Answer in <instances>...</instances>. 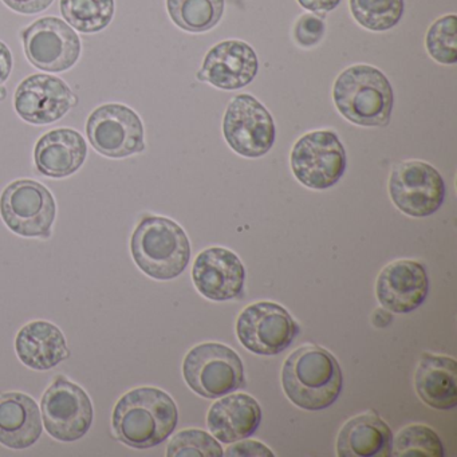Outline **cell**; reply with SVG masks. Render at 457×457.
Returning <instances> with one entry per match:
<instances>
[{
	"label": "cell",
	"mask_w": 457,
	"mask_h": 457,
	"mask_svg": "<svg viewBox=\"0 0 457 457\" xmlns=\"http://www.w3.org/2000/svg\"><path fill=\"white\" fill-rule=\"evenodd\" d=\"M175 401L157 387H137L120 398L112 425L117 440L135 449H148L164 443L178 427Z\"/></svg>",
	"instance_id": "1"
},
{
	"label": "cell",
	"mask_w": 457,
	"mask_h": 457,
	"mask_svg": "<svg viewBox=\"0 0 457 457\" xmlns=\"http://www.w3.org/2000/svg\"><path fill=\"white\" fill-rule=\"evenodd\" d=\"M282 385L294 405L304 411H323L338 400L344 376L331 353L307 345L288 355L283 365Z\"/></svg>",
	"instance_id": "2"
},
{
	"label": "cell",
	"mask_w": 457,
	"mask_h": 457,
	"mask_svg": "<svg viewBox=\"0 0 457 457\" xmlns=\"http://www.w3.org/2000/svg\"><path fill=\"white\" fill-rule=\"evenodd\" d=\"M333 100L339 113L358 127H386L395 93L387 77L370 65H354L334 82Z\"/></svg>",
	"instance_id": "3"
},
{
	"label": "cell",
	"mask_w": 457,
	"mask_h": 457,
	"mask_svg": "<svg viewBox=\"0 0 457 457\" xmlns=\"http://www.w3.org/2000/svg\"><path fill=\"white\" fill-rule=\"evenodd\" d=\"M130 251L138 269L157 280L183 274L191 259V243L176 221L162 216H145L136 227Z\"/></svg>",
	"instance_id": "4"
},
{
	"label": "cell",
	"mask_w": 457,
	"mask_h": 457,
	"mask_svg": "<svg viewBox=\"0 0 457 457\" xmlns=\"http://www.w3.org/2000/svg\"><path fill=\"white\" fill-rule=\"evenodd\" d=\"M184 379L196 395L219 398L242 389L245 366L231 347L208 342L189 350L184 358Z\"/></svg>",
	"instance_id": "5"
},
{
	"label": "cell",
	"mask_w": 457,
	"mask_h": 457,
	"mask_svg": "<svg viewBox=\"0 0 457 457\" xmlns=\"http://www.w3.org/2000/svg\"><path fill=\"white\" fill-rule=\"evenodd\" d=\"M291 170L307 188L336 186L346 170V152L333 130H314L302 136L290 156Z\"/></svg>",
	"instance_id": "6"
},
{
	"label": "cell",
	"mask_w": 457,
	"mask_h": 457,
	"mask_svg": "<svg viewBox=\"0 0 457 457\" xmlns=\"http://www.w3.org/2000/svg\"><path fill=\"white\" fill-rule=\"evenodd\" d=\"M0 215L6 226L25 237H49L57 215L52 192L38 181L17 180L0 197Z\"/></svg>",
	"instance_id": "7"
},
{
	"label": "cell",
	"mask_w": 457,
	"mask_h": 457,
	"mask_svg": "<svg viewBox=\"0 0 457 457\" xmlns=\"http://www.w3.org/2000/svg\"><path fill=\"white\" fill-rule=\"evenodd\" d=\"M223 135L232 151L247 159L269 154L277 137L274 119L253 96L239 95L227 106Z\"/></svg>",
	"instance_id": "8"
},
{
	"label": "cell",
	"mask_w": 457,
	"mask_h": 457,
	"mask_svg": "<svg viewBox=\"0 0 457 457\" xmlns=\"http://www.w3.org/2000/svg\"><path fill=\"white\" fill-rule=\"evenodd\" d=\"M42 421L53 438L73 443L89 432L93 405L84 389L66 377L54 379L41 401Z\"/></svg>",
	"instance_id": "9"
},
{
	"label": "cell",
	"mask_w": 457,
	"mask_h": 457,
	"mask_svg": "<svg viewBox=\"0 0 457 457\" xmlns=\"http://www.w3.org/2000/svg\"><path fill=\"white\" fill-rule=\"evenodd\" d=\"M87 133L93 148L111 159L145 151L143 121L133 109L121 104H105L95 109L87 119Z\"/></svg>",
	"instance_id": "10"
},
{
	"label": "cell",
	"mask_w": 457,
	"mask_h": 457,
	"mask_svg": "<svg viewBox=\"0 0 457 457\" xmlns=\"http://www.w3.org/2000/svg\"><path fill=\"white\" fill-rule=\"evenodd\" d=\"M389 195L393 204L411 218H428L440 210L446 188L443 176L428 162H400L390 173Z\"/></svg>",
	"instance_id": "11"
},
{
	"label": "cell",
	"mask_w": 457,
	"mask_h": 457,
	"mask_svg": "<svg viewBox=\"0 0 457 457\" xmlns=\"http://www.w3.org/2000/svg\"><path fill=\"white\" fill-rule=\"evenodd\" d=\"M31 65L49 73H62L79 62L81 39L74 29L55 17L41 18L21 33Z\"/></svg>",
	"instance_id": "12"
},
{
	"label": "cell",
	"mask_w": 457,
	"mask_h": 457,
	"mask_svg": "<svg viewBox=\"0 0 457 457\" xmlns=\"http://www.w3.org/2000/svg\"><path fill=\"white\" fill-rule=\"evenodd\" d=\"M298 333V325L290 312L272 302L250 304L237 318V338L253 354H280Z\"/></svg>",
	"instance_id": "13"
},
{
	"label": "cell",
	"mask_w": 457,
	"mask_h": 457,
	"mask_svg": "<svg viewBox=\"0 0 457 457\" xmlns=\"http://www.w3.org/2000/svg\"><path fill=\"white\" fill-rule=\"evenodd\" d=\"M77 104V97L62 79L47 74H34L21 82L14 106L23 121L49 125L62 119Z\"/></svg>",
	"instance_id": "14"
},
{
	"label": "cell",
	"mask_w": 457,
	"mask_h": 457,
	"mask_svg": "<svg viewBox=\"0 0 457 457\" xmlns=\"http://www.w3.org/2000/svg\"><path fill=\"white\" fill-rule=\"evenodd\" d=\"M259 71L255 50L243 41L229 39L215 45L205 55L199 81L221 90H237L253 81Z\"/></svg>",
	"instance_id": "15"
},
{
	"label": "cell",
	"mask_w": 457,
	"mask_h": 457,
	"mask_svg": "<svg viewBox=\"0 0 457 457\" xmlns=\"http://www.w3.org/2000/svg\"><path fill=\"white\" fill-rule=\"evenodd\" d=\"M192 279L197 291L210 301H231L242 294L245 270L237 253L211 247L197 255Z\"/></svg>",
	"instance_id": "16"
},
{
	"label": "cell",
	"mask_w": 457,
	"mask_h": 457,
	"mask_svg": "<svg viewBox=\"0 0 457 457\" xmlns=\"http://www.w3.org/2000/svg\"><path fill=\"white\" fill-rule=\"evenodd\" d=\"M428 291L427 270L419 262H393L377 278V298L384 309L395 314H408L419 309L427 299Z\"/></svg>",
	"instance_id": "17"
},
{
	"label": "cell",
	"mask_w": 457,
	"mask_h": 457,
	"mask_svg": "<svg viewBox=\"0 0 457 457\" xmlns=\"http://www.w3.org/2000/svg\"><path fill=\"white\" fill-rule=\"evenodd\" d=\"M87 156V141L81 133L69 128L50 130L39 138L34 151L37 170L52 179L74 175Z\"/></svg>",
	"instance_id": "18"
},
{
	"label": "cell",
	"mask_w": 457,
	"mask_h": 457,
	"mask_svg": "<svg viewBox=\"0 0 457 457\" xmlns=\"http://www.w3.org/2000/svg\"><path fill=\"white\" fill-rule=\"evenodd\" d=\"M42 430L41 411L30 395L18 392L0 395V444L22 451L39 440Z\"/></svg>",
	"instance_id": "19"
},
{
	"label": "cell",
	"mask_w": 457,
	"mask_h": 457,
	"mask_svg": "<svg viewBox=\"0 0 457 457\" xmlns=\"http://www.w3.org/2000/svg\"><path fill=\"white\" fill-rule=\"evenodd\" d=\"M262 421V409L251 395H227L211 406L207 425L216 440L224 444L245 440L256 432Z\"/></svg>",
	"instance_id": "20"
},
{
	"label": "cell",
	"mask_w": 457,
	"mask_h": 457,
	"mask_svg": "<svg viewBox=\"0 0 457 457\" xmlns=\"http://www.w3.org/2000/svg\"><path fill=\"white\" fill-rule=\"evenodd\" d=\"M15 350L23 365L41 371L55 368L71 355L62 331L46 320L23 326L15 339Z\"/></svg>",
	"instance_id": "21"
},
{
	"label": "cell",
	"mask_w": 457,
	"mask_h": 457,
	"mask_svg": "<svg viewBox=\"0 0 457 457\" xmlns=\"http://www.w3.org/2000/svg\"><path fill=\"white\" fill-rule=\"evenodd\" d=\"M457 362L445 355L424 353L416 376L414 386L422 403L437 411H449L457 405Z\"/></svg>",
	"instance_id": "22"
},
{
	"label": "cell",
	"mask_w": 457,
	"mask_h": 457,
	"mask_svg": "<svg viewBox=\"0 0 457 457\" xmlns=\"http://www.w3.org/2000/svg\"><path fill=\"white\" fill-rule=\"evenodd\" d=\"M393 433L376 413L349 420L339 432L337 454L341 457L392 456Z\"/></svg>",
	"instance_id": "23"
},
{
	"label": "cell",
	"mask_w": 457,
	"mask_h": 457,
	"mask_svg": "<svg viewBox=\"0 0 457 457\" xmlns=\"http://www.w3.org/2000/svg\"><path fill=\"white\" fill-rule=\"evenodd\" d=\"M224 6V0H167L170 20L188 33L212 30L223 17Z\"/></svg>",
	"instance_id": "24"
},
{
	"label": "cell",
	"mask_w": 457,
	"mask_h": 457,
	"mask_svg": "<svg viewBox=\"0 0 457 457\" xmlns=\"http://www.w3.org/2000/svg\"><path fill=\"white\" fill-rule=\"evenodd\" d=\"M60 6L66 23L85 34L108 28L116 10L114 0H61Z\"/></svg>",
	"instance_id": "25"
},
{
	"label": "cell",
	"mask_w": 457,
	"mask_h": 457,
	"mask_svg": "<svg viewBox=\"0 0 457 457\" xmlns=\"http://www.w3.org/2000/svg\"><path fill=\"white\" fill-rule=\"evenodd\" d=\"M350 12L358 25L381 33L398 25L405 4L403 0H350Z\"/></svg>",
	"instance_id": "26"
},
{
	"label": "cell",
	"mask_w": 457,
	"mask_h": 457,
	"mask_svg": "<svg viewBox=\"0 0 457 457\" xmlns=\"http://www.w3.org/2000/svg\"><path fill=\"white\" fill-rule=\"evenodd\" d=\"M395 457H444L443 443L432 428L411 425L401 430L392 445Z\"/></svg>",
	"instance_id": "27"
},
{
	"label": "cell",
	"mask_w": 457,
	"mask_h": 457,
	"mask_svg": "<svg viewBox=\"0 0 457 457\" xmlns=\"http://www.w3.org/2000/svg\"><path fill=\"white\" fill-rule=\"evenodd\" d=\"M428 54L441 65L457 62V17L454 14L438 18L432 23L425 38Z\"/></svg>",
	"instance_id": "28"
},
{
	"label": "cell",
	"mask_w": 457,
	"mask_h": 457,
	"mask_svg": "<svg viewBox=\"0 0 457 457\" xmlns=\"http://www.w3.org/2000/svg\"><path fill=\"white\" fill-rule=\"evenodd\" d=\"M223 454L220 444L210 433L199 429L178 433L167 448L168 457H220Z\"/></svg>",
	"instance_id": "29"
},
{
	"label": "cell",
	"mask_w": 457,
	"mask_h": 457,
	"mask_svg": "<svg viewBox=\"0 0 457 457\" xmlns=\"http://www.w3.org/2000/svg\"><path fill=\"white\" fill-rule=\"evenodd\" d=\"M325 22L314 14H304L299 18L294 29V37L299 46L309 49L317 46L325 36Z\"/></svg>",
	"instance_id": "30"
},
{
	"label": "cell",
	"mask_w": 457,
	"mask_h": 457,
	"mask_svg": "<svg viewBox=\"0 0 457 457\" xmlns=\"http://www.w3.org/2000/svg\"><path fill=\"white\" fill-rule=\"evenodd\" d=\"M242 441V440H240ZM226 456H266V457H274V453H272L271 449L269 446L264 445V444L259 443V441H237L235 445L229 446L228 449H226L224 452Z\"/></svg>",
	"instance_id": "31"
},
{
	"label": "cell",
	"mask_w": 457,
	"mask_h": 457,
	"mask_svg": "<svg viewBox=\"0 0 457 457\" xmlns=\"http://www.w3.org/2000/svg\"><path fill=\"white\" fill-rule=\"evenodd\" d=\"M53 2L54 0H4V4L12 12L25 15L39 14L49 9Z\"/></svg>",
	"instance_id": "32"
},
{
	"label": "cell",
	"mask_w": 457,
	"mask_h": 457,
	"mask_svg": "<svg viewBox=\"0 0 457 457\" xmlns=\"http://www.w3.org/2000/svg\"><path fill=\"white\" fill-rule=\"evenodd\" d=\"M298 4L307 12H328L337 9L341 0H298Z\"/></svg>",
	"instance_id": "33"
},
{
	"label": "cell",
	"mask_w": 457,
	"mask_h": 457,
	"mask_svg": "<svg viewBox=\"0 0 457 457\" xmlns=\"http://www.w3.org/2000/svg\"><path fill=\"white\" fill-rule=\"evenodd\" d=\"M12 71V54L9 46L0 41V87L9 79Z\"/></svg>",
	"instance_id": "34"
},
{
	"label": "cell",
	"mask_w": 457,
	"mask_h": 457,
	"mask_svg": "<svg viewBox=\"0 0 457 457\" xmlns=\"http://www.w3.org/2000/svg\"><path fill=\"white\" fill-rule=\"evenodd\" d=\"M392 312H390L389 310L378 309L374 312L371 320H373V325L376 326V328H386V326H389L390 322H392Z\"/></svg>",
	"instance_id": "35"
},
{
	"label": "cell",
	"mask_w": 457,
	"mask_h": 457,
	"mask_svg": "<svg viewBox=\"0 0 457 457\" xmlns=\"http://www.w3.org/2000/svg\"><path fill=\"white\" fill-rule=\"evenodd\" d=\"M6 97H7V89H6V87H4V85H2V87H0V101L6 100Z\"/></svg>",
	"instance_id": "36"
}]
</instances>
